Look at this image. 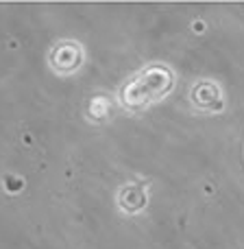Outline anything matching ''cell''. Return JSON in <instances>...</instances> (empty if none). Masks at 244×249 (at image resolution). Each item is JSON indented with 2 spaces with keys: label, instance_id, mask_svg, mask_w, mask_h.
Segmentation results:
<instances>
[{
  "label": "cell",
  "instance_id": "6da1fadb",
  "mask_svg": "<svg viewBox=\"0 0 244 249\" xmlns=\"http://www.w3.org/2000/svg\"><path fill=\"white\" fill-rule=\"evenodd\" d=\"M81 61H83V51L74 42H61L50 51V66L59 74L74 72L81 66Z\"/></svg>",
  "mask_w": 244,
  "mask_h": 249
}]
</instances>
